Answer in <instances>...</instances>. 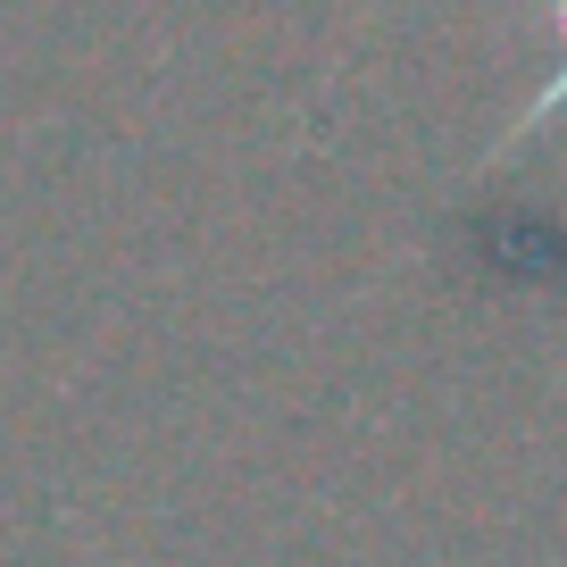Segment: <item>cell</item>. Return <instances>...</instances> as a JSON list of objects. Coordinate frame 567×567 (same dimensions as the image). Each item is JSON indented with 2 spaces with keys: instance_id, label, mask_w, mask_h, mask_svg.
I'll list each match as a JSON object with an SVG mask.
<instances>
[{
  "instance_id": "1",
  "label": "cell",
  "mask_w": 567,
  "mask_h": 567,
  "mask_svg": "<svg viewBox=\"0 0 567 567\" xmlns=\"http://www.w3.org/2000/svg\"><path fill=\"white\" fill-rule=\"evenodd\" d=\"M550 25H559V34H567V0H550Z\"/></svg>"
}]
</instances>
